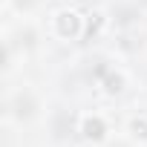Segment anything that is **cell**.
<instances>
[{"label": "cell", "instance_id": "cell-3", "mask_svg": "<svg viewBox=\"0 0 147 147\" xmlns=\"http://www.w3.org/2000/svg\"><path fill=\"white\" fill-rule=\"evenodd\" d=\"M124 87H127L124 72H115V69H110L107 75H104V81H101L104 95H121V92H124Z\"/></svg>", "mask_w": 147, "mask_h": 147}, {"label": "cell", "instance_id": "cell-2", "mask_svg": "<svg viewBox=\"0 0 147 147\" xmlns=\"http://www.w3.org/2000/svg\"><path fill=\"white\" fill-rule=\"evenodd\" d=\"M107 133H110V130H107V121H104L101 115H92V113H90V115L81 118V136H84L87 141L101 144V141L107 138Z\"/></svg>", "mask_w": 147, "mask_h": 147}, {"label": "cell", "instance_id": "cell-1", "mask_svg": "<svg viewBox=\"0 0 147 147\" xmlns=\"http://www.w3.org/2000/svg\"><path fill=\"white\" fill-rule=\"evenodd\" d=\"M84 23H87V18H81L75 9H61L52 18V32L61 40H75L84 35Z\"/></svg>", "mask_w": 147, "mask_h": 147}, {"label": "cell", "instance_id": "cell-4", "mask_svg": "<svg viewBox=\"0 0 147 147\" xmlns=\"http://www.w3.org/2000/svg\"><path fill=\"white\" fill-rule=\"evenodd\" d=\"M127 130H130V136H133L138 144H147V115H133Z\"/></svg>", "mask_w": 147, "mask_h": 147}, {"label": "cell", "instance_id": "cell-5", "mask_svg": "<svg viewBox=\"0 0 147 147\" xmlns=\"http://www.w3.org/2000/svg\"><path fill=\"white\" fill-rule=\"evenodd\" d=\"M101 26H104V15H101V12H92V15H87L84 35H87V38H92V35H98V32H101Z\"/></svg>", "mask_w": 147, "mask_h": 147}]
</instances>
